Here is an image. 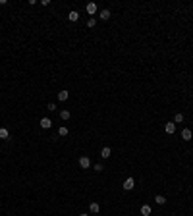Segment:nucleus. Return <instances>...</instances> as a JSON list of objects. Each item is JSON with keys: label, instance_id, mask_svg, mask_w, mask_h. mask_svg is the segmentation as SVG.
<instances>
[{"label": "nucleus", "instance_id": "f257e3e1", "mask_svg": "<svg viewBox=\"0 0 193 216\" xmlns=\"http://www.w3.org/2000/svg\"><path fill=\"white\" fill-rule=\"evenodd\" d=\"M122 187H124L126 191H131V189L135 187V179H133V178H128V179L124 181V185H122Z\"/></svg>", "mask_w": 193, "mask_h": 216}, {"label": "nucleus", "instance_id": "f03ea898", "mask_svg": "<svg viewBox=\"0 0 193 216\" xmlns=\"http://www.w3.org/2000/svg\"><path fill=\"white\" fill-rule=\"evenodd\" d=\"M164 131H166V133H174V131H176V124H174V122H168V124H166L164 125Z\"/></svg>", "mask_w": 193, "mask_h": 216}, {"label": "nucleus", "instance_id": "7ed1b4c3", "mask_svg": "<svg viewBox=\"0 0 193 216\" xmlns=\"http://www.w3.org/2000/svg\"><path fill=\"white\" fill-rule=\"evenodd\" d=\"M79 166H81V168H89V166H91L89 157H81V158H79Z\"/></svg>", "mask_w": 193, "mask_h": 216}, {"label": "nucleus", "instance_id": "20e7f679", "mask_svg": "<svg viewBox=\"0 0 193 216\" xmlns=\"http://www.w3.org/2000/svg\"><path fill=\"white\" fill-rule=\"evenodd\" d=\"M41 127H43V129H50V127H52V122H50L48 118H43V120H41Z\"/></svg>", "mask_w": 193, "mask_h": 216}, {"label": "nucleus", "instance_id": "39448f33", "mask_svg": "<svg viewBox=\"0 0 193 216\" xmlns=\"http://www.w3.org/2000/svg\"><path fill=\"white\" fill-rule=\"evenodd\" d=\"M87 14H91V16L97 14V4H95V2H89V4H87Z\"/></svg>", "mask_w": 193, "mask_h": 216}, {"label": "nucleus", "instance_id": "423d86ee", "mask_svg": "<svg viewBox=\"0 0 193 216\" xmlns=\"http://www.w3.org/2000/svg\"><path fill=\"white\" fill-rule=\"evenodd\" d=\"M191 137H193V133H191V131H189L187 127H185L184 131H182V139H184V141H189V139H191Z\"/></svg>", "mask_w": 193, "mask_h": 216}, {"label": "nucleus", "instance_id": "0eeeda50", "mask_svg": "<svg viewBox=\"0 0 193 216\" xmlns=\"http://www.w3.org/2000/svg\"><path fill=\"white\" fill-rule=\"evenodd\" d=\"M68 97H70V93H68V91H60V93H58V101H62V102L68 101Z\"/></svg>", "mask_w": 193, "mask_h": 216}, {"label": "nucleus", "instance_id": "6e6552de", "mask_svg": "<svg viewBox=\"0 0 193 216\" xmlns=\"http://www.w3.org/2000/svg\"><path fill=\"white\" fill-rule=\"evenodd\" d=\"M68 18H70V21H77V19H79V14L75 12V10H72V12L68 14Z\"/></svg>", "mask_w": 193, "mask_h": 216}, {"label": "nucleus", "instance_id": "1a4fd4ad", "mask_svg": "<svg viewBox=\"0 0 193 216\" xmlns=\"http://www.w3.org/2000/svg\"><path fill=\"white\" fill-rule=\"evenodd\" d=\"M110 154H112V151H110L108 147H104V149L101 151V157H102V158H110Z\"/></svg>", "mask_w": 193, "mask_h": 216}, {"label": "nucleus", "instance_id": "9d476101", "mask_svg": "<svg viewBox=\"0 0 193 216\" xmlns=\"http://www.w3.org/2000/svg\"><path fill=\"white\" fill-rule=\"evenodd\" d=\"M89 210H91V212H95V214H97V212L101 210V207H99V203H91V205H89Z\"/></svg>", "mask_w": 193, "mask_h": 216}, {"label": "nucleus", "instance_id": "9b49d317", "mask_svg": "<svg viewBox=\"0 0 193 216\" xmlns=\"http://www.w3.org/2000/svg\"><path fill=\"white\" fill-rule=\"evenodd\" d=\"M10 137V131L6 127H0V139H8Z\"/></svg>", "mask_w": 193, "mask_h": 216}, {"label": "nucleus", "instance_id": "f8f14e48", "mask_svg": "<svg viewBox=\"0 0 193 216\" xmlns=\"http://www.w3.org/2000/svg\"><path fill=\"white\" fill-rule=\"evenodd\" d=\"M141 214L149 216V214H151V207H149V205H143V207H141Z\"/></svg>", "mask_w": 193, "mask_h": 216}, {"label": "nucleus", "instance_id": "ddd939ff", "mask_svg": "<svg viewBox=\"0 0 193 216\" xmlns=\"http://www.w3.org/2000/svg\"><path fill=\"white\" fill-rule=\"evenodd\" d=\"M101 19H110V10H102V12H101Z\"/></svg>", "mask_w": 193, "mask_h": 216}, {"label": "nucleus", "instance_id": "4468645a", "mask_svg": "<svg viewBox=\"0 0 193 216\" xmlns=\"http://www.w3.org/2000/svg\"><path fill=\"white\" fill-rule=\"evenodd\" d=\"M155 201H156V205H164V203H166V197H162V195H156Z\"/></svg>", "mask_w": 193, "mask_h": 216}, {"label": "nucleus", "instance_id": "2eb2a0df", "mask_svg": "<svg viewBox=\"0 0 193 216\" xmlns=\"http://www.w3.org/2000/svg\"><path fill=\"white\" fill-rule=\"evenodd\" d=\"M70 116H72V114H70L68 110H62V112H60V118L64 120V122H66V120H70Z\"/></svg>", "mask_w": 193, "mask_h": 216}, {"label": "nucleus", "instance_id": "dca6fc26", "mask_svg": "<svg viewBox=\"0 0 193 216\" xmlns=\"http://www.w3.org/2000/svg\"><path fill=\"white\" fill-rule=\"evenodd\" d=\"M58 133L62 135V137H66V135H68V127H66V125H62V127L58 129Z\"/></svg>", "mask_w": 193, "mask_h": 216}, {"label": "nucleus", "instance_id": "f3484780", "mask_svg": "<svg viewBox=\"0 0 193 216\" xmlns=\"http://www.w3.org/2000/svg\"><path fill=\"white\" fill-rule=\"evenodd\" d=\"M174 122H176V124H182V122H184V114H176L174 116Z\"/></svg>", "mask_w": 193, "mask_h": 216}, {"label": "nucleus", "instance_id": "a211bd4d", "mask_svg": "<svg viewBox=\"0 0 193 216\" xmlns=\"http://www.w3.org/2000/svg\"><path fill=\"white\" fill-rule=\"evenodd\" d=\"M95 23H97V19H95V18H91V19L87 21V27H95Z\"/></svg>", "mask_w": 193, "mask_h": 216}, {"label": "nucleus", "instance_id": "6ab92c4d", "mask_svg": "<svg viewBox=\"0 0 193 216\" xmlns=\"http://www.w3.org/2000/svg\"><path fill=\"white\" fill-rule=\"evenodd\" d=\"M95 170H97V172H102L104 168H102V164H97V166H95Z\"/></svg>", "mask_w": 193, "mask_h": 216}, {"label": "nucleus", "instance_id": "aec40b11", "mask_svg": "<svg viewBox=\"0 0 193 216\" xmlns=\"http://www.w3.org/2000/svg\"><path fill=\"white\" fill-rule=\"evenodd\" d=\"M81 216H87V214H81Z\"/></svg>", "mask_w": 193, "mask_h": 216}]
</instances>
